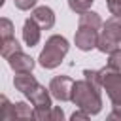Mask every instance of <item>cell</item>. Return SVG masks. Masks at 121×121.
Returning <instances> with one entry per match:
<instances>
[{
    "instance_id": "cell-1",
    "label": "cell",
    "mask_w": 121,
    "mask_h": 121,
    "mask_svg": "<svg viewBox=\"0 0 121 121\" xmlns=\"http://www.w3.org/2000/svg\"><path fill=\"white\" fill-rule=\"evenodd\" d=\"M102 19L96 11H85L79 13V21H78V30L74 36L76 47L79 51H91L98 45V36H100V28H102Z\"/></svg>"
},
{
    "instance_id": "cell-2",
    "label": "cell",
    "mask_w": 121,
    "mask_h": 121,
    "mask_svg": "<svg viewBox=\"0 0 121 121\" xmlns=\"http://www.w3.org/2000/svg\"><path fill=\"white\" fill-rule=\"evenodd\" d=\"M100 83H95L87 78L79 79V81H74V87H72V102L85 110L87 113L91 115H96L100 110H102V96H100Z\"/></svg>"
},
{
    "instance_id": "cell-3",
    "label": "cell",
    "mask_w": 121,
    "mask_h": 121,
    "mask_svg": "<svg viewBox=\"0 0 121 121\" xmlns=\"http://www.w3.org/2000/svg\"><path fill=\"white\" fill-rule=\"evenodd\" d=\"M68 49H70V43H68V40L64 36H60V34L49 36L47 42H45V45H43V49L40 51V57H38L40 66L47 68V70L57 68L62 62V59L66 57Z\"/></svg>"
},
{
    "instance_id": "cell-4",
    "label": "cell",
    "mask_w": 121,
    "mask_h": 121,
    "mask_svg": "<svg viewBox=\"0 0 121 121\" xmlns=\"http://www.w3.org/2000/svg\"><path fill=\"white\" fill-rule=\"evenodd\" d=\"M119 43H121V17H119V15H113V17H110V19L102 25L96 49H98L100 53H110V51L115 49Z\"/></svg>"
},
{
    "instance_id": "cell-5",
    "label": "cell",
    "mask_w": 121,
    "mask_h": 121,
    "mask_svg": "<svg viewBox=\"0 0 121 121\" xmlns=\"http://www.w3.org/2000/svg\"><path fill=\"white\" fill-rule=\"evenodd\" d=\"M100 72V83L106 91L112 104H121V70L110 68L108 64L98 70Z\"/></svg>"
},
{
    "instance_id": "cell-6",
    "label": "cell",
    "mask_w": 121,
    "mask_h": 121,
    "mask_svg": "<svg viewBox=\"0 0 121 121\" xmlns=\"http://www.w3.org/2000/svg\"><path fill=\"white\" fill-rule=\"evenodd\" d=\"M72 87H74V79L68 76H55L49 81V91L51 96L60 100V102H68L72 100Z\"/></svg>"
},
{
    "instance_id": "cell-7",
    "label": "cell",
    "mask_w": 121,
    "mask_h": 121,
    "mask_svg": "<svg viewBox=\"0 0 121 121\" xmlns=\"http://www.w3.org/2000/svg\"><path fill=\"white\" fill-rule=\"evenodd\" d=\"M6 60H8L9 68H11L15 74H26V72H32V68H34V59H32L30 55L23 53V51L13 53V55L8 57Z\"/></svg>"
},
{
    "instance_id": "cell-8",
    "label": "cell",
    "mask_w": 121,
    "mask_h": 121,
    "mask_svg": "<svg viewBox=\"0 0 121 121\" xmlns=\"http://www.w3.org/2000/svg\"><path fill=\"white\" fill-rule=\"evenodd\" d=\"M42 30L43 28L34 21V17H28L25 21V25H23V42L26 45H30V47L38 45L40 43V38H42Z\"/></svg>"
},
{
    "instance_id": "cell-9",
    "label": "cell",
    "mask_w": 121,
    "mask_h": 121,
    "mask_svg": "<svg viewBox=\"0 0 121 121\" xmlns=\"http://www.w3.org/2000/svg\"><path fill=\"white\" fill-rule=\"evenodd\" d=\"M30 17H34V21H36L43 30H49V28H53V25H55V11H53L49 6H38V8H34V11H32Z\"/></svg>"
},
{
    "instance_id": "cell-10",
    "label": "cell",
    "mask_w": 121,
    "mask_h": 121,
    "mask_svg": "<svg viewBox=\"0 0 121 121\" xmlns=\"http://www.w3.org/2000/svg\"><path fill=\"white\" fill-rule=\"evenodd\" d=\"M36 83H38V81H36V78L32 76V72H26V74H15V78H13V85H15V89H17L19 93H23V95H26Z\"/></svg>"
},
{
    "instance_id": "cell-11",
    "label": "cell",
    "mask_w": 121,
    "mask_h": 121,
    "mask_svg": "<svg viewBox=\"0 0 121 121\" xmlns=\"http://www.w3.org/2000/svg\"><path fill=\"white\" fill-rule=\"evenodd\" d=\"M15 119V106L8 100V96H0V121H11Z\"/></svg>"
},
{
    "instance_id": "cell-12",
    "label": "cell",
    "mask_w": 121,
    "mask_h": 121,
    "mask_svg": "<svg viewBox=\"0 0 121 121\" xmlns=\"http://www.w3.org/2000/svg\"><path fill=\"white\" fill-rule=\"evenodd\" d=\"M17 51H23V49H21L19 42L15 40V36H13V38H9V40H2L0 53H2V57H4V59L11 57V55H13V53H17Z\"/></svg>"
},
{
    "instance_id": "cell-13",
    "label": "cell",
    "mask_w": 121,
    "mask_h": 121,
    "mask_svg": "<svg viewBox=\"0 0 121 121\" xmlns=\"http://www.w3.org/2000/svg\"><path fill=\"white\" fill-rule=\"evenodd\" d=\"M15 119H30L34 117V106H28L26 102H15Z\"/></svg>"
},
{
    "instance_id": "cell-14",
    "label": "cell",
    "mask_w": 121,
    "mask_h": 121,
    "mask_svg": "<svg viewBox=\"0 0 121 121\" xmlns=\"http://www.w3.org/2000/svg\"><path fill=\"white\" fill-rule=\"evenodd\" d=\"M93 2H95V0H68V6H70V9L76 11V13H85V11L91 9Z\"/></svg>"
},
{
    "instance_id": "cell-15",
    "label": "cell",
    "mask_w": 121,
    "mask_h": 121,
    "mask_svg": "<svg viewBox=\"0 0 121 121\" xmlns=\"http://www.w3.org/2000/svg\"><path fill=\"white\" fill-rule=\"evenodd\" d=\"M13 23L8 19V17H2L0 19V36H2V40H9V38H13Z\"/></svg>"
},
{
    "instance_id": "cell-16",
    "label": "cell",
    "mask_w": 121,
    "mask_h": 121,
    "mask_svg": "<svg viewBox=\"0 0 121 121\" xmlns=\"http://www.w3.org/2000/svg\"><path fill=\"white\" fill-rule=\"evenodd\" d=\"M108 66L115 68V70H121V47H115L108 53Z\"/></svg>"
},
{
    "instance_id": "cell-17",
    "label": "cell",
    "mask_w": 121,
    "mask_h": 121,
    "mask_svg": "<svg viewBox=\"0 0 121 121\" xmlns=\"http://www.w3.org/2000/svg\"><path fill=\"white\" fill-rule=\"evenodd\" d=\"M106 6H108L112 15H119L121 17V0H106Z\"/></svg>"
},
{
    "instance_id": "cell-18",
    "label": "cell",
    "mask_w": 121,
    "mask_h": 121,
    "mask_svg": "<svg viewBox=\"0 0 121 121\" xmlns=\"http://www.w3.org/2000/svg\"><path fill=\"white\" fill-rule=\"evenodd\" d=\"M36 2H38V0H13L15 8H17V9H23V11H26V9L34 8V6H36Z\"/></svg>"
},
{
    "instance_id": "cell-19",
    "label": "cell",
    "mask_w": 121,
    "mask_h": 121,
    "mask_svg": "<svg viewBox=\"0 0 121 121\" xmlns=\"http://www.w3.org/2000/svg\"><path fill=\"white\" fill-rule=\"evenodd\" d=\"M62 117H64V112H62V108H59V106H53V110H51V121H62Z\"/></svg>"
},
{
    "instance_id": "cell-20",
    "label": "cell",
    "mask_w": 121,
    "mask_h": 121,
    "mask_svg": "<svg viewBox=\"0 0 121 121\" xmlns=\"http://www.w3.org/2000/svg\"><path fill=\"white\" fill-rule=\"evenodd\" d=\"M108 119H121V104H113L112 112L108 113Z\"/></svg>"
},
{
    "instance_id": "cell-21",
    "label": "cell",
    "mask_w": 121,
    "mask_h": 121,
    "mask_svg": "<svg viewBox=\"0 0 121 121\" xmlns=\"http://www.w3.org/2000/svg\"><path fill=\"white\" fill-rule=\"evenodd\" d=\"M89 115H91V113H87L85 110H81V108H78V110H76V112L72 113V117H70V119H72V121H76V119H87Z\"/></svg>"
}]
</instances>
